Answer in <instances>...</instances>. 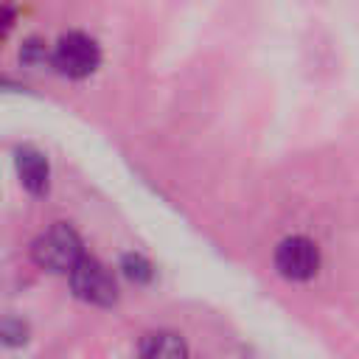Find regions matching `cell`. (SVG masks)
Instances as JSON below:
<instances>
[{"label":"cell","mask_w":359,"mask_h":359,"mask_svg":"<svg viewBox=\"0 0 359 359\" xmlns=\"http://www.w3.org/2000/svg\"><path fill=\"white\" fill-rule=\"evenodd\" d=\"M28 323L14 317V314H3L0 317V342L8 345V348H20L28 342Z\"/></svg>","instance_id":"cell-8"},{"label":"cell","mask_w":359,"mask_h":359,"mask_svg":"<svg viewBox=\"0 0 359 359\" xmlns=\"http://www.w3.org/2000/svg\"><path fill=\"white\" fill-rule=\"evenodd\" d=\"M48 59L56 73H62L67 79H87L101 65V48L93 36H87L81 31H70L56 39Z\"/></svg>","instance_id":"cell-3"},{"label":"cell","mask_w":359,"mask_h":359,"mask_svg":"<svg viewBox=\"0 0 359 359\" xmlns=\"http://www.w3.org/2000/svg\"><path fill=\"white\" fill-rule=\"evenodd\" d=\"M137 353L140 356H149V359H177V356H188V345L180 334L174 331H151L140 339L137 345Z\"/></svg>","instance_id":"cell-6"},{"label":"cell","mask_w":359,"mask_h":359,"mask_svg":"<svg viewBox=\"0 0 359 359\" xmlns=\"http://www.w3.org/2000/svg\"><path fill=\"white\" fill-rule=\"evenodd\" d=\"M84 255V244H81V236L65 224V222H56L50 224L48 230H42L34 244H31V258L36 266L53 272V275H67L70 266Z\"/></svg>","instance_id":"cell-1"},{"label":"cell","mask_w":359,"mask_h":359,"mask_svg":"<svg viewBox=\"0 0 359 359\" xmlns=\"http://www.w3.org/2000/svg\"><path fill=\"white\" fill-rule=\"evenodd\" d=\"M48 56H50V53H48L45 42H42V39H36V36L25 39V45H22V50H20V62H22V65H31V67L45 65V59H48Z\"/></svg>","instance_id":"cell-9"},{"label":"cell","mask_w":359,"mask_h":359,"mask_svg":"<svg viewBox=\"0 0 359 359\" xmlns=\"http://www.w3.org/2000/svg\"><path fill=\"white\" fill-rule=\"evenodd\" d=\"M14 20H17V8L8 6V3H0V42L8 36V31L14 28Z\"/></svg>","instance_id":"cell-10"},{"label":"cell","mask_w":359,"mask_h":359,"mask_svg":"<svg viewBox=\"0 0 359 359\" xmlns=\"http://www.w3.org/2000/svg\"><path fill=\"white\" fill-rule=\"evenodd\" d=\"M118 269H121V275H123L129 283H135V286H146V283L154 280V264H151L143 252H135V250L121 255Z\"/></svg>","instance_id":"cell-7"},{"label":"cell","mask_w":359,"mask_h":359,"mask_svg":"<svg viewBox=\"0 0 359 359\" xmlns=\"http://www.w3.org/2000/svg\"><path fill=\"white\" fill-rule=\"evenodd\" d=\"M67 278H70V289L79 300H84L90 306H101V309H109L118 303V280L109 272V266L101 264L98 258L84 252L70 266Z\"/></svg>","instance_id":"cell-2"},{"label":"cell","mask_w":359,"mask_h":359,"mask_svg":"<svg viewBox=\"0 0 359 359\" xmlns=\"http://www.w3.org/2000/svg\"><path fill=\"white\" fill-rule=\"evenodd\" d=\"M275 269L286 280H311L320 269V247L309 236H286L275 247Z\"/></svg>","instance_id":"cell-4"},{"label":"cell","mask_w":359,"mask_h":359,"mask_svg":"<svg viewBox=\"0 0 359 359\" xmlns=\"http://www.w3.org/2000/svg\"><path fill=\"white\" fill-rule=\"evenodd\" d=\"M14 163H17V177L22 182V188L34 196H45L48 188H50V163H48V157L34 146H22V149H17Z\"/></svg>","instance_id":"cell-5"}]
</instances>
